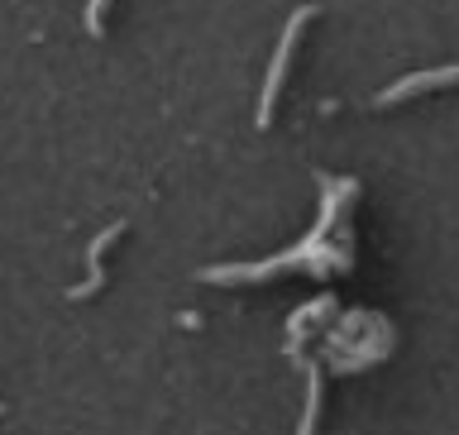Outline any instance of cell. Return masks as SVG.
Masks as SVG:
<instances>
[{"mask_svg": "<svg viewBox=\"0 0 459 435\" xmlns=\"http://www.w3.org/2000/svg\"><path fill=\"white\" fill-rule=\"evenodd\" d=\"M321 225L301 239V249L292 254H278V258H264V264H221V268H206L201 283H254V278H268V273H282V268H307V254H311V268L321 273H335V268H350L354 264V249H350V230H335L340 211L354 201L359 182L354 178H321Z\"/></svg>", "mask_w": 459, "mask_h": 435, "instance_id": "1", "label": "cell"}, {"mask_svg": "<svg viewBox=\"0 0 459 435\" xmlns=\"http://www.w3.org/2000/svg\"><path fill=\"white\" fill-rule=\"evenodd\" d=\"M311 20H316V5H297L292 20H287V29H282L278 53H273L268 77H264V91H258V129L273 125V106H278V91H282V82H287V67H292V53H297V43H301V29H307Z\"/></svg>", "mask_w": 459, "mask_h": 435, "instance_id": "2", "label": "cell"}, {"mask_svg": "<svg viewBox=\"0 0 459 435\" xmlns=\"http://www.w3.org/2000/svg\"><path fill=\"white\" fill-rule=\"evenodd\" d=\"M455 82H459V63L436 67V72H411V77L383 86V91L373 96V106L387 110V106H402V100H411V96H421V91H440V86H455Z\"/></svg>", "mask_w": 459, "mask_h": 435, "instance_id": "3", "label": "cell"}, {"mask_svg": "<svg viewBox=\"0 0 459 435\" xmlns=\"http://www.w3.org/2000/svg\"><path fill=\"white\" fill-rule=\"evenodd\" d=\"M120 235H125V221L106 225V230H100V235L91 239V249H86V283L67 292L72 301H82V297H96V292H100V283H106V268H100V258H106V249H110V244L120 239Z\"/></svg>", "mask_w": 459, "mask_h": 435, "instance_id": "4", "label": "cell"}, {"mask_svg": "<svg viewBox=\"0 0 459 435\" xmlns=\"http://www.w3.org/2000/svg\"><path fill=\"white\" fill-rule=\"evenodd\" d=\"M115 5V0H91V5H86V34H106V10Z\"/></svg>", "mask_w": 459, "mask_h": 435, "instance_id": "5", "label": "cell"}, {"mask_svg": "<svg viewBox=\"0 0 459 435\" xmlns=\"http://www.w3.org/2000/svg\"><path fill=\"white\" fill-rule=\"evenodd\" d=\"M0 412H5V402H0Z\"/></svg>", "mask_w": 459, "mask_h": 435, "instance_id": "6", "label": "cell"}]
</instances>
